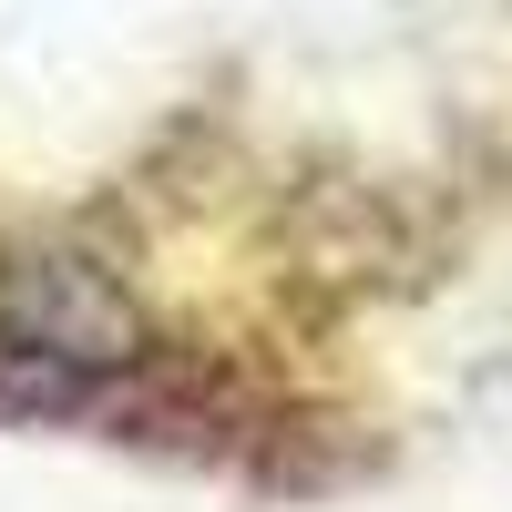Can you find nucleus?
<instances>
[{"mask_svg": "<svg viewBox=\"0 0 512 512\" xmlns=\"http://www.w3.org/2000/svg\"><path fill=\"white\" fill-rule=\"evenodd\" d=\"M144 359V297L72 246H0V390L82 400Z\"/></svg>", "mask_w": 512, "mask_h": 512, "instance_id": "nucleus-1", "label": "nucleus"}]
</instances>
